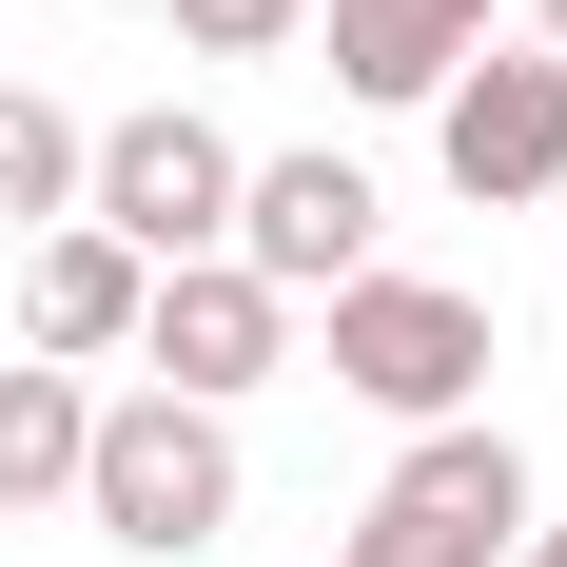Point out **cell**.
<instances>
[{
  "label": "cell",
  "mask_w": 567,
  "mask_h": 567,
  "mask_svg": "<svg viewBox=\"0 0 567 567\" xmlns=\"http://www.w3.org/2000/svg\"><path fill=\"white\" fill-rule=\"evenodd\" d=\"M431 137H451V196H567V59H451V99H431Z\"/></svg>",
  "instance_id": "cell-5"
},
{
  "label": "cell",
  "mask_w": 567,
  "mask_h": 567,
  "mask_svg": "<svg viewBox=\"0 0 567 567\" xmlns=\"http://www.w3.org/2000/svg\"><path fill=\"white\" fill-rule=\"evenodd\" d=\"M79 528L196 567V548L235 528V411H196V392H99V431H79Z\"/></svg>",
  "instance_id": "cell-1"
},
{
  "label": "cell",
  "mask_w": 567,
  "mask_h": 567,
  "mask_svg": "<svg viewBox=\"0 0 567 567\" xmlns=\"http://www.w3.org/2000/svg\"><path fill=\"white\" fill-rule=\"evenodd\" d=\"M333 392L392 411V431H451V411L489 392V293H451V275H352V293H333Z\"/></svg>",
  "instance_id": "cell-3"
},
{
  "label": "cell",
  "mask_w": 567,
  "mask_h": 567,
  "mask_svg": "<svg viewBox=\"0 0 567 567\" xmlns=\"http://www.w3.org/2000/svg\"><path fill=\"white\" fill-rule=\"evenodd\" d=\"M352 99H451V59H489V0H313Z\"/></svg>",
  "instance_id": "cell-9"
},
{
  "label": "cell",
  "mask_w": 567,
  "mask_h": 567,
  "mask_svg": "<svg viewBox=\"0 0 567 567\" xmlns=\"http://www.w3.org/2000/svg\"><path fill=\"white\" fill-rule=\"evenodd\" d=\"M79 431H99V392H79L59 352H20V372H0V528L79 509Z\"/></svg>",
  "instance_id": "cell-10"
},
{
  "label": "cell",
  "mask_w": 567,
  "mask_h": 567,
  "mask_svg": "<svg viewBox=\"0 0 567 567\" xmlns=\"http://www.w3.org/2000/svg\"><path fill=\"white\" fill-rule=\"evenodd\" d=\"M372 509L431 528V548H470V567H509V528H528V451L451 411V431H411V451H392V489H372Z\"/></svg>",
  "instance_id": "cell-7"
},
{
  "label": "cell",
  "mask_w": 567,
  "mask_h": 567,
  "mask_svg": "<svg viewBox=\"0 0 567 567\" xmlns=\"http://www.w3.org/2000/svg\"><path fill=\"white\" fill-rule=\"evenodd\" d=\"M372 216H392V196H372L352 157H235V235H216V255L293 313V293H352V275H372Z\"/></svg>",
  "instance_id": "cell-4"
},
{
  "label": "cell",
  "mask_w": 567,
  "mask_h": 567,
  "mask_svg": "<svg viewBox=\"0 0 567 567\" xmlns=\"http://www.w3.org/2000/svg\"><path fill=\"white\" fill-rule=\"evenodd\" d=\"M275 352H293V313L235 275V255H176V275L137 293V372H157V392H196V411H235Z\"/></svg>",
  "instance_id": "cell-6"
},
{
  "label": "cell",
  "mask_w": 567,
  "mask_h": 567,
  "mask_svg": "<svg viewBox=\"0 0 567 567\" xmlns=\"http://www.w3.org/2000/svg\"><path fill=\"white\" fill-rule=\"evenodd\" d=\"M79 216H99L117 255H137V275L216 255V235H235V137H216V117H176V99L99 117V137H79Z\"/></svg>",
  "instance_id": "cell-2"
},
{
  "label": "cell",
  "mask_w": 567,
  "mask_h": 567,
  "mask_svg": "<svg viewBox=\"0 0 567 567\" xmlns=\"http://www.w3.org/2000/svg\"><path fill=\"white\" fill-rule=\"evenodd\" d=\"M79 216V117L40 79H0V235H59Z\"/></svg>",
  "instance_id": "cell-11"
},
{
  "label": "cell",
  "mask_w": 567,
  "mask_h": 567,
  "mask_svg": "<svg viewBox=\"0 0 567 567\" xmlns=\"http://www.w3.org/2000/svg\"><path fill=\"white\" fill-rule=\"evenodd\" d=\"M293 20H313V0H176V40H196V59H275Z\"/></svg>",
  "instance_id": "cell-12"
},
{
  "label": "cell",
  "mask_w": 567,
  "mask_h": 567,
  "mask_svg": "<svg viewBox=\"0 0 567 567\" xmlns=\"http://www.w3.org/2000/svg\"><path fill=\"white\" fill-rule=\"evenodd\" d=\"M509 567H567V528H548V509H528V528H509Z\"/></svg>",
  "instance_id": "cell-13"
},
{
  "label": "cell",
  "mask_w": 567,
  "mask_h": 567,
  "mask_svg": "<svg viewBox=\"0 0 567 567\" xmlns=\"http://www.w3.org/2000/svg\"><path fill=\"white\" fill-rule=\"evenodd\" d=\"M528 40H548V59H567V0H528Z\"/></svg>",
  "instance_id": "cell-14"
},
{
  "label": "cell",
  "mask_w": 567,
  "mask_h": 567,
  "mask_svg": "<svg viewBox=\"0 0 567 567\" xmlns=\"http://www.w3.org/2000/svg\"><path fill=\"white\" fill-rule=\"evenodd\" d=\"M137 293H157V275H137L99 216H59L40 255H20V333H40L59 372H99V352H137Z\"/></svg>",
  "instance_id": "cell-8"
}]
</instances>
